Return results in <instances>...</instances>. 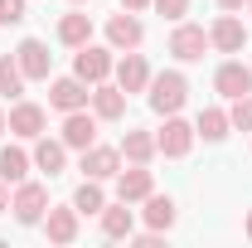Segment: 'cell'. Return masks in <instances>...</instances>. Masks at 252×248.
I'll list each match as a JSON object with an SVG mask.
<instances>
[{
    "instance_id": "8fae6325",
    "label": "cell",
    "mask_w": 252,
    "mask_h": 248,
    "mask_svg": "<svg viewBox=\"0 0 252 248\" xmlns=\"http://www.w3.org/2000/svg\"><path fill=\"white\" fill-rule=\"evenodd\" d=\"M107 39H112V49H136V44L146 39V30H141V20L126 10V15H112V20H107Z\"/></svg>"
},
{
    "instance_id": "603a6c76",
    "label": "cell",
    "mask_w": 252,
    "mask_h": 248,
    "mask_svg": "<svg viewBox=\"0 0 252 248\" xmlns=\"http://www.w3.org/2000/svg\"><path fill=\"white\" fill-rule=\"evenodd\" d=\"M25 170H30V156L20 151V146H5V151H0V180H5V185H20Z\"/></svg>"
},
{
    "instance_id": "3957f363",
    "label": "cell",
    "mask_w": 252,
    "mask_h": 248,
    "mask_svg": "<svg viewBox=\"0 0 252 248\" xmlns=\"http://www.w3.org/2000/svg\"><path fill=\"white\" fill-rule=\"evenodd\" d=\"M88 83L73 73V78H54V88H49V107H59V112H78V107H88Z\"/></svg>"
},
{
    "instance_id": "5b68a950",
    "label": "cell",
    "mask_w": 252,
    "mask_h": 248,
    "mask_svg": "<svg viewBox=\"0 0 252 248\" xmlns=\"http://www.w3.org/2000/svg\"><path fill=\"white\" fill-rule=\"evenodd\" d=\"M204 49H209V34L199 30V25H180V30L170 34V54H175V59H185V63L204 59Z\"/></svg>"
},
{
    "instance_id": "7a4b0ae2",
    "label": "cell",
    "mask_w": 252,
    "mask_h": 248,
    "mask_svg": "<svg viewBox=\"0 0 252 248\" xmlns=\"http://www.w3.org/2000/svg\"><path fill=\"white\" fill-rule=\"evenodd\" d=\"M15 219L20 224H39L44 219V209H49V190L44 185H34V180H20V190H15Z\"/></svg>"
},
{
    "instance_id": "7c38bea8",
    "label": "cell",
    "mask_w": 252,
    "mask_h": 248,
    "mask_svg": "<svg viewBox=\"0 0 252 248\" xmlns=\"http://www.w3.org/2000/svg\"><path fill=\"white\" fill-rule=\"evenodd\" d=\"M97 136V122L78 107V112H68V122H63V146H78V151H88Z\"/></svg>"
},
{
    "instance_id": "f1b7e54d",
    "label": "cell",
    "mask_w": 252,
    "mask_h": 248,
    "mask_svg": "<svg viewBox=\"0 0 252 248\" xmlns=\"http://www.w3.org/2000/svg\"><path fill=\"white\" fill-rule=\"evenodd\" d=\"M151 5H156L160 15H170V20H180V15L189 10V0H151Z\"/></svg>"
},
{
    "instance_id": "277c9868",
    "label": "cell",
    "mask_w": 252,
    "mask_h": 248,
    "mask_svg": "<svg viewBox=\"0 0 252 248\" xmlns=\"http://www.w3.org/2000/svg\"><path fill=\"white\" fill-rule=\"evenodd\" d=\"M15 59H20V73H25V78H49V68H54L49 44H39V39H25V44L15 49Z\"/></svg>"
},
{
    "instance_id": "e0dca14e",
    "label": "cell",
    "mask_w": 252,
    "mask_h": 248,
    "mask_svg": "<svg viewBox=\"0 0 252 248\" xmlns=\"http://www.w3.org/2000/svg\"><path fill=\"white\" fill-rule=\"evenodd\" d=\"M151 190H156V180H151V170H146V165H136V170H122V180H117V195H122L126 205H131V200H146Z\"/></svg>"
},
{
    "instance_id": "4316f807",
    "label": "cell",
    "mask_w": 252,
    "mask_h": 248,
    "mask_svg": "<svg viewBox=\"0 0 252 248\" xmlns=\"http://www.w3.org/2000/svg\"><path fill=\"white\" fill-rule=\"evenodd\" d=\"M228 122L238 126V131H252V93L233 97V112H228Z\"/></svg>"
},
{
    "instance_id": "d6986e66",
    "label": "cell",
    "mask_w": 252,
    "mask_h": 248,
    "mask_svg": "<svg viewBox=\"0 0 252 248\" xmlns=\"http://www.w3.org/2000/svg\"><path fill=\"white\" fill-rule=\"evenodd\" d=\"M146 224L165 234V229L175 224V200H170V195H156V190H151V195H146Z\"/></svg>"
},
{
    "instance_id": "e575fe53",
    "label": "cell",
    "mask_w": 252,
    "mask_h": 248,
    "mask_svg": "<svg viewBox=\"0 0 252 248\" xmlns=\"http://www.w3.org/2000/svg\"><path fill=\"white\" fill-rule=\"evenodd\" d=\"M73 5H83V0H73Z\"/></svg>"
},
{
    "instance_id": "ac0fdd59",
    "label": "cell",
    "mask_w": 252,
    "mask_h": 248,
    "mask_svg": "<svg viewBox=\"0 0 252 248\" xmlns=\"http://www.w3.org/2000/svg\"><path fill=\"white\" fill-rule=\"evenodd\" d=\"M131 209H126V200L122 205H102V234L107 239H131Z\"/></svg>"
},
{
    "instance_id": "cb8c5ba5",
    "label": "cell",
    "mask_w": 252,
    "mask_h": 248,
    "mask_svg": "<svg viewBox=\"0 0 252 248\" xmlns=\"http://www.w3.org/2000/svg\"><path fill=\"white\" fill-rule=\"evenodd\" d=\"M228 126H233V122H228V112H219V107H204L194 131H199L204 141H223V136H228Z\"/></svg>"
},
{
    "instance_id": "30bf717a",
    "label": "cell",
    "mask_w": 252,
    "mask_h": 248,
    "mask_svg": "<svg viewBox=\"0 0 252 248\" xmlns=\"http://www.w3.org/2000/svg\"><path fill=\"white\" fill-rule=\"evenodd\" d=\"M146 83H151V68H146V59H141L136 49H126V59L117 63V88H122V93H141Z\"/></svg>"
},
{
    "instance_id": "ffe728a7",
    "label": "cell",
    "mask_w": 252,
    "mask_h": 248,
    "mask_svg": "<svg viewBox=\"0 0 252 248\" xmlns=\"http://www.w3.org/2000/svg\"><path fill=\"white\" fill-rule=\"evenodd\" d=\"M63 161H68L63 141H49V136H44V141L34 146V165H39L44 175H63Z\"/></svg>"
},
{
    "instance_id": "52a82bcc",
    "label": "cell",
    "mask_w": 252,
    "mask_h": 248,
    "mask_svg": "<svg viewBox=\"0 0 252 248\" xmlns=\"http://www.w3.org/2000/svg\"><path fill=\"white\" fill-rule=\"evenodd\" d=\"M73 73H78L83 83H102V78L112 73V54H107V49H93V44H83V49H78V63H73Z\"/></svg>"
},
{
    "instance_id": "8992f818",
    "label": "cell",
    "mask_w": 252,
    "mask_h": 248,
    "mask_svg": "<svg viewBox=\"0 0 252 248\" xmlns=\"http://www.w3.org/2000/svg\"><path fill=\"white\" fill-rule=\"evenodd\" d=\"M214 88H219L223 97H243V93H252V68L248 63H238V59H228L214 73Z\"/></svg>"
},
{
    "instance_id": "6da1fadb",
    "label": "cell",
    "mask_w": 252,
    "mask_h": 248,
    "mask_svg": "<svg viewBox=\"0 0 252 248\" xmlns=\"http://www.w3.org/2000/svg\"><path fill=\"white\" fill-rule=\"evenodd\" d=\"M185 73H160V78H151V107H156L160 117H175L180 107H185Z\"/></svg>"
},
{
    "instance_id": "d590c367",
    "label": "cell",
    "mask_w": 252,
    "mask_h": 248,
    "mask_svg": "<svg viewBox=\"0 0 252 248\" xmlns=\"http://www.w3.org/2000/svg\"><path fill=\"white\" fill-rule=\"evenodd\" d=\"M248 10H252V0H248Z\"/></svg>"
},
{
    "instance_id": "4dcf8cb0",
    "label": "cell",
    "mask_w": 252,
    "mask_h": 248,
    "mask_svg": "<svg viewBox=\"0 0 252 248\" xmlns=\"http://www.w3.org/2000/svg\"><path fill=\"white\" fill-rule=\"evenodd\" d=\"M10 209V195H5V180H0V214Z\"/></svg>"
},
{
    "instance_id": "f546056e",
    "label": "cell",
    "mask_w": 252,
    "mask_h": 248,
    "mask_svg": "<svg viewBox=\"0 0 252 248\" xmlns=\"http://www.w3.org/2000/svg\"><path fill=\"white\" fill-rule=\"evenodd\" d=\"M146 5H151V0H122V10H131V15H136V10H146Z\"/></svg>"
},
{
    "instance_id": "d4e9b609",
    "label": "cell",
    "mask_w": 252,
    "mask_h": 248,
    "mask_svg": "<svg viewBox=\"0 0 252 248\" xmlns=\"http://www.w3.org/2000/svg\"><path fill=\"white\" fill-rule=\"evenodd\" d=\"M102 205H107V200H102V185H97V180H83L78 195H73V209H78V214H102Z\"/></svg>"
},
{
    "instance_id": "ba28073f",
    "label": "cell",
    "mask_w": 252,
    "mask_h": 248,
    "mask_svg": "<svg viewBox=\"0 0 252 248\" xmlns=\"http://www.w3.org/2000/svg\"><path fill=\"white\" fill-rule=\"evenodd\" d=\"M117 165H122V151H112V146H88L83 151V175L88 180H112Z\"/></svg>"
},
{
    "instance_id": "2e32d148",
    "label": "cell",
    "mask_w": 252,
    "mask_h": 248,
    "mask_svg": "<svg viewBox=\"0 0 252 248\" xmlns=\"http://www.w3.org/2000/svg\"><path fill=\"white\" fill-rule=\"evenodd\" d=\"M93 112L102 117V122H117V117L126 112V93H122V88H107V83H97V88H93Z\"/></svg>"
},
{
    "instance_id": "4fadbf2b",
    "label": "cell",
    "mask_w": 252,
    "mask_h": 248,
    "mask_svg": "<svg viewBox=\"0 0 252 248\" xmlns=\"http://www.w3.org/2000/svg\"><path fill=\"white\" fill-rule=\"evenodd\" d=\"M209 44H219L223 54H238V49L248 44V30H243V20H233V15H223L219 25L209 30Z\"/></svg>"
},
{
    "instance_id": "9c48e42d",
    "label": "cell",
    "mask_w": 252,
    "mask_h": 248,
    "mask_svg": "<svg viewBox=\"0 0 252 248\" xmlns=\"http://www.w3.org/2000/svg\"><path fill=\"white\" fill-rule=\"evenodd\" d=\"M156 146L165 156H189V146H194V126L180 122V117H165V131L156 136Z\"/></svg>"
},
{
    "instance_id": "83f0119b",
    "label": "cell",
    "mask_w": 252,
    "mask_h": 248,
    "mask_svg": "<svg viewBox=\"0 0 252 248\" xmlns=\"http://www.w3.org/2000/svg\"><path fill=\"white\" fill-rule=\"evenodd\" d=\"M25 20V0H0V25H20Z\"/></svg>"
},
{
    "instance_id": "484cf974",
    "label": "cell",
    "mask_w": 252,
    "mask_h": 248,
    "mask_svg": "<svg viewBox=\"0 0 252 248\" xmlns=\"http://www.w3.org/2000/svg\"><path fill=\"white\" fill-rule=\"evenodd\" d=\"M25 88V73H20V59H10V54H0V93H20Z\"/></svg>"
},
{
    "instance_id": "44dd1931",
    "label": "cell",
    "mask_w": 252,
    "mask_h": 248,
    "mask_svg": "<svg viewBox=\"0 0 252 248\" xmlns=\"http://www.w3.org/2000/svg\"><path fill=\"white\" fill-rule=\"evenodd\" d=\"M59 39L73 44V49H83V44L93 39V20H88V15H63L59 20Z\"/></svg>"
},
{
    "instance_id": "9a60e30c",
    "label": "cell",
    "mask_w": 252,
    "mask_h": 248,
    "mask_svg": "<svg viewBox=\"0 0 252 248\" xmlns=\"http://www.w3.org/2000/svg\"><path fill=\"white\" fill-rule=\"evenodd\" d=\"M44 229H49V239H54V244H73V239H78V209H73V205H63V209H49Z\"/></svg>"
},
{
    "instance_id": "5bb4252c",
    "label": "cell",
    "mask_w": 252,
    "mask_h": 248,
    "mask_svg": "<svg viewBox=\"0 0 252 248\" xmlns=\"http://www.w3.org/2000/svg\"><path fill=\"white\" fill-rule=\"evenodd\" d=\"M5 122H10L15 136H39V131H44V107H34V102H15Z\"/></svg>"
},
{
    "instance_id": "d6a6232c",
    "label": "cell",
    "mask_w": 252,
    "mask_h": 248,
    "mask_svg": "<svg viewBox=\"0 0 252 248\" xmlns=\"http://www.w3.org/2000/svg\"><path fill=\"white\" fill-rule=\"evenodd\" d=\"M5 126H10V122H5V112H0V131H5Z\"/></svg>"
},
{
    "instance_id": "836d02e7",
    "label": "cell",
    "mask_w": 252,
    "mask_h": 248,
    "mask_svg": "<svg viewBox=\"0 0 252 248\" xmlns=\"http://www.w3.org/2000/svg\"><path fill=\"white\" fill-rule=\"evenodd\" d=\"M248 234H252V214H248Z\"/></svg>"
},
{
    "instance_id": "7402d4cb",
    "label": "cell",
    "mask_w": 252,
    "mask_h": 248,
    "mask_svg": "<svg viewBox=\"0 0 252 248\" xmlns=\"http://www.w3.org/2000/svg\"><path fill=\"white\" fill-rule=\"evenodd\" d=\"M156 151H160V146H156V136H151V131H126V141H122V156H126V161L146 165Z\"/></svg>"
},
{
    "instance_id": "1f68e13d",
    "label": "cell",
    "mask_w": 252,
    "mask_h": 248,
    "mask_svg": "<svg viewBox=\"0 0 252 248\" xmlns=\"http://www.w3.org/2000/svg\"><path fill=\"white\" fill-rule=\"evenodd\" d=\"M223 10H238V5H248V0H219Z\"/></svg>"
}]
</instances>
